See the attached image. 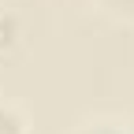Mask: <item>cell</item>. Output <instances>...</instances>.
<instances>
[{
  "label": "cell",
  "mask_w": 134,
  "mask_h": 134,
  "mask_svg": "<svg viewBox=\"0 0 134 134\" xmlns=\"http://www.w3.org/2000/svg\"><path fill=\"white\" fill-rule=\"evenodd\" d=\"M0 134H26V119L11 100H0Z\"/></svg>",
  "instance_id": "1"
},
{
  "label": "cell",
  "mask_w": 134,
  "mask_h": 134,
  "mask_svg": "<svg viewBox=\"0 0 134 134\" xmlns=\"http://www.w3.org/2000/svg\"><path fill=\"white\" fill-rule=\"evenodd\" d=\"M93 4L108 15V19H119V23H134V0H93Z\"/></svg>",
  "instance_id": "2"
},
{
  "label": "cell",
  "mask_w": 134,
  "mask_h": 134,
  "mask_svg": "<svg viewBox=\"0 0 134 134\" xmlns=\"http://www.w3.org/2000/svg\"><path fill=\"white\" fill-rule=\"evenodd\" d=\"M75 134H134L127 123H115V119H90V123H82Z\"/></svg>",
  "instance_id": "3"
}]
</instances>
